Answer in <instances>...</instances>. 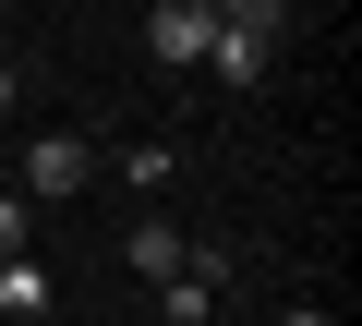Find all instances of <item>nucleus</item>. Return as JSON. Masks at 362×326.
<instances>
[{"mask_svg": "<svg viewBox=\"0 0 362 326\" xmlns=\"http://www.w3.org/2000/svg\"><path fill=\"white\" fill-rule=\"evenodd\" d=\"M85 182H97V145H85V133H37V145H25V194L61 206V194H85Z\"/></svg>", "mask_w": 362, "mask_h": 326, "instance_id": "obj_1", "label": "nucleus"}, {"mask_svg": "<svg viewBox=\"0 0 362 326\" xmlns=\"http://www.w3.org/2000/svg\"><path fill=\"white\" fill-rule=\"evenodd\" d=\"M206 37H218V25H206V0H157V13H145V49H157L169 73H194Z\"/></svg>", "mask_w": 362, "mask_h": 326, "instance_id": "obj_2", "label": "nucleus"}, {"mask_svg": "<svg viewBox=\"0 0 362 326\" xmlns=\"http://www.w3.org/2000/svg\"><path fill=\"white\" fill-rule=\"evenodd\" d=\"M218 290H230V254H218V242H194V266H181L157 302H169V326H206V314H218Z\"/></svg>", "mask_w": 362, "mask_h": 326, "instance_id": "obj_3", "label": "nucleus"}, {"mask_svg": "<svg viewBox=\"0 0 362 326\" xmlns=\"http://www.w3.org/2000/svg\"><path fill=\"white\" fill-rule=\"evenodd\" d=\"M0 314H13V326L49 314V266H37V254H0Z\"/></svg>", "mask_w": 362, "mask_h": 326, "instance_id": "obj_4", "label": "nucleus"}, {"mask_svg": "<svg viewBox=\"0 0 362 326\" xmlns=\"http://www.w3.org/2000/svg\"><path fill=\"white\" fill-rule=\"evenodd\" d=\"M181 266H194V242H181L169 218H145V230H133V278H157V290H169Z\"/></svg>", "mask_w": 362, "mask_h": 326, "instance_id": "obj_5", "label": "nucleus"}, {"mask_svg": "<svg viewBox=\"0 0 362 326\" xmlns=\"http://www.w3.org/2000/svg\"><path fill=\"white\" fill-rule=\"evenodd\" d=\"M278 13H290V0H206L218 37H266V49H278Z\"/></svg>", "mask_w": 362, "mask_h": 326, "instance_id": "obj_6", "label": "nucleus"}, {"mask_svg": "<svg viewBox=\"0 0 362 326\" xmlns=\"http://www.w3.org/2000/svg\"><path fill=\"white\" fill-rule=\"evenodd\" d=\"M0 254H25V194H0Z\"/></svg>", "mask_w": 362, "mask_h": 326, "instance_id": "obj_7", "label": "nucleus"}, {"mask_svg": "<svg viewBox=\"0 0 362 326\" xmlns=\"http://www.w3.org/2000/svg\"><path fill=\"white\" fill-rule=\"evenodd\" d=\"M0 121H13V61H0Z\"/></svg>", "mask_w": 362, "mask_h": 326, "instance_id": "obj_8", "label": "nucleus"}, {"mask_svg": "<svg viewBox=\"0 0 362 326\" xmlns=\"http://www.w3.org/2000/svg\"><path fill=\"white\" fill-rule=\"evenodd\" d=\"M290 326H338V314H290Z\"/></svg>", "mask_w": 362, "mask_h": 326, "instance_id": "obj_9", "label": "nucleus"}]
</instances>
